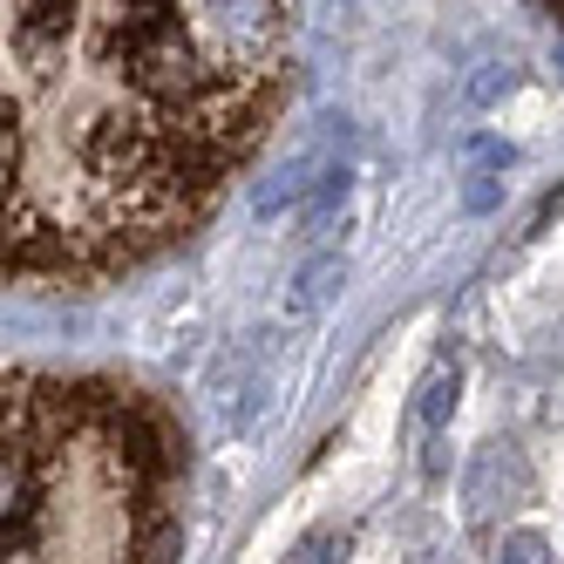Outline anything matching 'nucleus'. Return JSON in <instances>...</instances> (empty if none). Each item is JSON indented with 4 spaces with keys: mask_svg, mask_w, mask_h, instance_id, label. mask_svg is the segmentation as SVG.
<instances>
[{
    "mask_svg": "<svg viewBox=\"0 0 564 564\" xmlns=\"http://www.w3.org/2000/svg\"><path fill=\"white\" fill-rule=\"evenodd\" d=\"M347 143H354V123L347 116H319V130L286 156V171L279 177H265L259 191H252V212L259 218H279V212H306L313 205V191L327 184L340 164H347Z\"/></svg>",
    "mask_w": 564,
    "mask_h": 564,
    "instance_id": "f257e3e1",
    "label": "nucleus"
},
{
    "mask_svg": "<svg viewBox=\"0 0 564 564\" xmlns=\"http://www.w3.org/2000/svg\"><path fill=\"white\" fill-rule=\"evenodd\" d=\"M265 354H272V340H265V334H246V340H231V347L212 360L205 394H212V409H218V422H225V429H252V422H259L265 388H272Z\"/></svg>",
    "mask_w": 564,
    "mask_h": 564,
    "instance_id": "f03ea898",
    "label": "nucleus"
},
{
    "mask_svg": "<svg viewBox=\"0 0 564 564\" xmlns=\"http://www.w3.org/2000/svg\"><path fill=\"white\" fill-rule=\"evenodd\" d=\"M347 293V259L340 252H319L293 272V286H286V319H313V313H327L334 300Z\"/></svg>",
    "mask_w": 564,
    "mask_h": 564,
    "instance_id": "7ed1b4c3",
    "label": "nucleus"
},
{
    "mask_svg": "<svg viewBox=\"0 0 564 564\" xmlns=\"http://www.w3.org/2000/svg\"><path fill=\"white\" fill-rule=\"evenodd\" d=\"M347 197H354V171L340 164V171H334L327 184L313 191V205L300 212V238H327V231H334V225L347 218Z\"/></svg>",
    "mask_w": 564,
    "mask_h": 564,
    "instance_id": "20e7f679",
    "label": "nucleus"
},
{
    "mask_svg": "<svg viewBox=\"0 0 564 564\" xmlns=\"http://www.w3.org/2000/svg\"><path fill=\"white\" fill-rule=\"evenodd\" d=\"M510 89H517V68H510V62H476L469 83H463V109L482 116V109H497Z\"/></svg>",
    "mask_w": 564,
    "mask_h": 564,
    "instance_id": "39448f33",
    "label": "nucleus"
},
{
    "mask_svg": "<svg viewBox=\"0 0 564 564\" xmlns=\"http://www.w3.org/2000/svg\"><path fill=\"white\" fill-rule=\"evenodd\" d=\"M456 388H463V375L442 360V368H429V381H422V401H415V415H422V429H442L456 415Z\"/></svg>",
    "mask_w": 564,
    "mask_h": 564,
    "instance_id": "423d86ee",
    "label": "nucleus"
},
{
    "mask_svg": "<svg viewBox=\"0 0 564 564\" xmlns=\"http://www.w3.org/2000/svg\"><path fill=\"white\" fill-rule=\"evenodd\" d=\"M463 156H469V171H482V177H503V171L517 164V150H510L503 137H469Z\"/></svg>",
    "mask_w": 564,
    "mask_h": 564,
    "instance_id": "0eeeda50",
    "label": "nucleus"
},
{
    "mask_svg": "<svg viewBox=\"0 0 564 564\" xmlns=\"http://www.w3.org/2000/svg\"><path fill=\"white\" fill-rule=\"evenodd\" d=\"M497 205H503V177L469 171V184H463V212H497Z\"/></svg>",
    "mask_w": 564,
    "mask_h": 564,
    "instance_id": "6e6552de",
    "label": "nucleus"
},
{
    "mask_svg": "<svg viewBox=\"0 0 564 564\" xmlns=\"http://www.w3.org/2000/svg\"><path fill=\"white\" fill-rule=\"evenodd\" d=\"M503 564H544V544H538L531 531H517V538L503 544Z\"/></svg>",
    "mask_w": 564,
    "mask_h": 564,
    "instance_id": "1a4fd4ad",
    "label": "nucleus"
},
{
    "mask_svg": "<svg viewBox=\"0 0 564 564\" xmlns=\"http://www.w3.org/2000/svg\"><path fill=\"white\" fill-rule=\"evenodd\" d=\"M334 544H340V531H319V538H306V551H300V557H306V564H334V557H327Z\"/></svg>",
    "mask_w": 564,
    "mask_h": 564,
    "instance_id": "9d476101",
    "label": "nucleus"
}]
</instances>
